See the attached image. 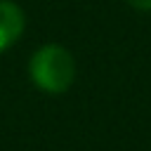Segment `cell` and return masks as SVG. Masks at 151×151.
<instances>
[{
    "label": "cell",
    "mask_w": 151,
    "mask_h": 151,
    "mask_svg": "<svg viewBox=\"0 0 151 151\" xmlns=\"http://www.w3.org/2000/svg\"><path fill=\"white\" fill-rule=\"evenodd\" d=\"M28 76L47 94H64L76 80L73 54L61 45H45L35 50L28 64Z\"/></svg>",
    "instance_id": "obj_1"
},
{
    "label": "cell",
    "mask_w": 151,
    "mask_h": 151,
    "mask_svg": "<svg viewBox=\"0 0 151 151\" xmlns=\"http://www.w3.org/2000/svg\"><path fill=\"white\" fill-rule=\"evenodd\" d=\"M24 26H26V17L21 7L12 0H0V52L12 47L21 38Z\"/></svg>",
    "instance_id": "obj_2"
},
{
    "label": "cell",
    "mask_w": 151,
    "mask_h": 151,
    "mask_svg": "<svg viewBox=\"0 0 151 151\" xmlns=\"http://www.w3.org/2000/svg\"><path fill=\"white\" fill-rule=\"evenodd\" d=\"M127 2L137 9H151V0H127Z\"/></svg>",
    "instance_id": "obj_3"
}]
</instances>
